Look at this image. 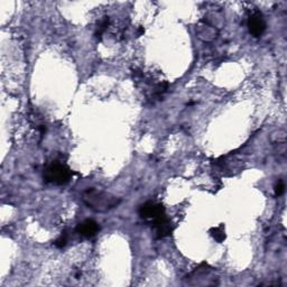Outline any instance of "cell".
<instances>
[{"instance_id": "obj_1", "label": "cell", "mask_w": 287, "mask_h": 287, "mask_svg": "<svg viewBox=\"0 0 287 287\" xmlns=\"http://www.w3.org/2000/svg\"><path fill=\"white\" fill-rule=\"evenodd\" d=\"M83 202L85 206L95 212H107L119 206L121 200L119 198L111 196L109 193L97 191L94 188H89L83 193Z\"/></svg>"}, {"instance_id": "obj_2", "label": "cell", "mask_w": 287, "mask_h": 287, "mask_svg": "<svg viewBox=\"0 0 287 287\" xmlns=\"http://www.w3.org/2000/svg\"><path fill=\"white\" fill-rule=\"evenodd\" d=\"M72 175L73 172L66 164L54 162L48 165L44 171V179L55 185H65L71 181Z\"/></svg>"}, {"instance_id": "obj_3", "label": "cell", "mask_w": 287, "mask_h": 287, "mask_svg": "<svg viewBox=\"0 0 287 287\" xmlns=\"http://www.w3.org/2000/svg\"><path fill=\"white\" fill-rule=\"evenodd\" d=\"M248 28L254 37H260L266 31V22L260 12H254L248 18Z\"/></svg>"}, {"instance_id": "obj_4", "label": "cell", "mask_w": 287, "mask_h": 287, "mask_svg": "<svg viewBox=\"0 0 287 287\" xmlns=\"http://www.w3.org/2000/svg\"><path fill=\"white\" fill-rule=\"evenodd\" d=\"M138 212H139V216L142 218L154 220V219L165 215V208L159 203L148 201V202L144 203L143 206H140Z\"/></svg>"}, {"instance_id": "obj_5", "label": "cell", "mask_w": 287, "mask_h": 287, "mask_svg": "<svg viewBox=\"0 0 287 287\" xmlns=\"http://www.w3.org/2000/svg\"><path fill=\"white\" fill-rule=\"evenodd\" d=\"M153 227L156 230L157 238H165L171 235L173 232L174 228L172 226V222L169 221V219L163 215L153 220Z\"/></svg>"}, {"instance_id": "obj_6", "label": "cell", "mask_w": 287, "mask_h": 287, "mask_svg": "<svg viewBox=\"0 0 287 287\" xmlns=\"http://www.w3.org/2000/svg\"><path fill=\"white\" fill-rule=\"evenodd\" d=\"M99 230H100V226L98 225V222L91 220V219H87V220L81 222L76 228L77 233H80L81 236H83L85 238L94 237L97 233L99 232Z\"/></svg>"}, {"instance_id": "obj_7", "label": "cell", "mask_w": 287, "mask_h": 287, "mask_svg": "<svg viewBox=\"0 0 287 287\" xmlns=\"http://www.w3.org/2000/svg\"><path fill=\"white\" fill-rule=\"evenodd\" d=\"M197 35L204 42H212L217 38L218 31L216 27L209 25L208 23H204L203 25H200L197 28Z\"/></svg>"}, {"instance_id": "obj_8", "label": "cell", "mask_w": 287, "mask_h": 287, "mask_svg": "<svg viewBox=\"0 0 287 287\" xmlns=\"http://www.w3.org/2000/svg\"><path fill=\"white\" fill-rule=\"evenodd\" d=\"M210 233H211L213 239H215L217 242H219V244H221V242L225 241L226 238H227L225 228H223L222 225L219 226V227L211 228Z\"/></svg>"}, {"instance_id": "obj_9", "label": "cell", "mask_w": 287, "mask_h": 287, "mask_svg": "<svg viewBox=\"0 0 287 287\" xmlns=\"http://www.w3.org/2000/svg\"><path fill=\"white\" fill-rule=\"evenodd\" d=\"M109 25H110V18L109 17H105L99 23V25H98V27H97V31H95L94 35L97 37H101L102 34H104L107 31V29H108Z\"/></svg>"}, {"instance_id": "obj_10", "label": "cell", "mask_w": 287, "mask_h": 287, "mask_svg": "<svg viewBox=\"0 0 287 287\" xmlns=\"http://www.w3.org/2000/svg\"><path fill=\"white\" fill-rule=\"evenodd\" d=\"M284 192H285V183H284V181L279 179V181L277 182V184L275 185V196L280 197V196H283Z\"/></svg>"}, {"instance_id": "obj_11", "label": "cell", "mask_w": 287, "mask_h": 287, "mask_svg": "<svg viewBox=\"0 0 287 287\" xmlns=\"http://www.w3.org/2000/svg\"><path fill=\"white\" fill-rule=\"evenodd\" d=\"M66 242H67L66 237H65V236H61L60 238H58V239L55 240L54 245H55L57 248H63V247L66 246Z\"/></svg>"}]
</instances>
